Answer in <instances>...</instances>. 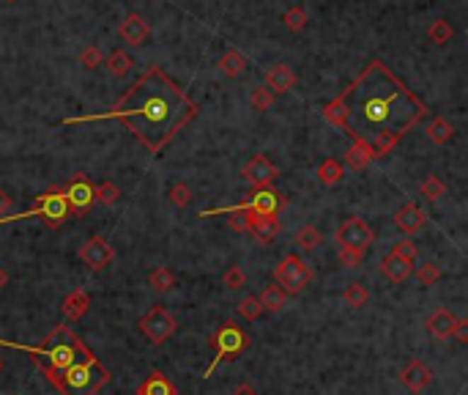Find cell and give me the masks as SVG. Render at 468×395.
<instances>
[{
    "mask_svg": "<svg viewBox=\"0 0 468 395\" xmlns=\"http://www.w3.org/2000/svg\"><path fill=\"white\" fill-rule=\"evenodd\" d=\"M324 116L340 126L370 160H378L394 151V146L428 116V104L387 63L372 61L346 91L324 104Z\"/></svg>",
    "mask_w": 468,
    "mask_h": 395,
    "instance_id": "1",
    "label": "cell"
},
{
    "mask_svg": "<svg viewBox=\"0 0 468 395\" xmlns=\"http://www.w3.org/2000/svg\"><path fill=\"white\" fill-rule=\"evenodd\" d=\"M195 116H198V104L189 99V94L176 80H170L159 66H151L129 85V91L113 104V110L66 118L63 124L72 126L99 118H118L143 143L145 151L156 157Z\"/></svg>",
    "mask_w": 468,
    "mask_h": 395,
    "instance_id": "2",
    "label": "cell"
},
{
    "mask_svg": "<svg viewBox=\"0 0 468 395\" xmlns=\"http://www.w3.org/2000/svg\"><path fill=\"white\" fill-rule=\"evenodd\" d=\"M0 346L30 354L39 362L44 360V365L52 371H66V368L77 365L80 360H88L93 354L77 335V330H72L69 324H55V330L47 335L39 346H25V343H11V340H0Z\"/></svg>",
    "mask_w": 468,
    "mask_h": 395,
    "instance_id": "3",
    "label": "cell"
},
{
    "mask_svg": "<svg viewBox=\"0 0 468 395\" xmlns=\"http://www.w3.org/2000/svg\"><path fill=\"white\" fill-rule=\"evenodd\" d=\"M36 368L61 395H99L110 382V371L99 362L96 354H91L88 360H80L77 365H72L66 371H52L39 360H36Z\"/></svg>",
    "mask_w": 468,
    "mask_h": 395,
    "instance_id": "4",
    "label": "cell"
},
{
    "mask_svg": "<svg viewBox=\"0 0 468 395\" xmlns=\"http://www.w3.org/2000/svg\"><path fill=\"white\" fill-rule=\"evenodd\" d=\"M246 343H249V338L246 333L236 324V321H224L222 327L217 330V333L211 335V346H214V360L205 365V371L200 376L208 379V376H214V371L222 365L224 360H236L239 354L246 349Z\"/></svg>",
    "mask_w": 468,
    "mask_h": 395,
    "instance_id": "5",
    "label": "cell"
},
{
    "mask_svg": "<svg viewBox=\"0 0 468 395\" xmlns=\"http://www.w3.org/2000/svg\"><path fill=\"white\" fill-rule=\"evenodd\" d=\"M69 214H72V208L66 204L63 192L61 189H52V192L39 195L33 208H28V211H22V214H6V217H0V226H6V223H20V220H30V217H44V223H47L50 228H58V226H63V220H66Z\"/></svg>",
    "mask_w": 468,
    "mask_h": 395,
    "instance_id": "6",
    "label": "cell"
},
{
    "mask_svg": "<svg viewBox=\"0 0 468 395\" xmlns=\"http://www.w3.org/2000/svg\"><path fill=\"white\" fill-rule=\"evenodd\" d=\"M274 283L285 294H299L312 283V269H309V264L302 255L287 252L285 258L277 264V269H274Z\"/></svg>",
    "mask_w": 468,
    "mask_h": 395,
    "instance_id": "7",
    "label": "cell"
},
{
    "mask_svg": "<svg viewBox=\"0 0 468 395\" xmlns=\"http://www.w3.org/2000/svg\"><path fill=\"white\" fill-rule=\"evenodd\" d=\"M137 330H140L154 346H162V343H167V340L176 335L178 321L173 318V313L164 311L162 305H154V308L137 321Z\"/></svg>",
    "mask_w": 468,
    "mask_h": 395,
    "instance_id": "8",
    "label": "cell"
},
{
    "mask_svg": "<svg viewBox=\"0 0 468 395\" xmlns=\"http://www.w3.org/2000/svg\"><path fill=\"white\" fill-rule=\"evenodd\" d=\"M375 242V233L367 226L362 217H348L346 223L337 230V245L346 250H359L367 252V247Z\"/></svg>",
    "mask_w": 468,
    "mask_h": 395,
    "instance_id": "9",
    "label": "cell"
},
{
    "mask_svg": "<svg viewBox=\"0 0 468 395\" xmlns=\"http://www.w3.org/2000/svg\"><path fill=\"white\" fill-rule=\"evenodd\" d=\"M63 198H66V204L72 211H77V214H85L88 208L93 206V187H91V182H88V176L85 173H74L72 176V182L61 187Z\"/></svg>",
    "mask_w": 468,
    "mask_h": 395,
    "instance_id": "10",
    "label": "cell"
},
{
    "mask_svg": "<svg viewBox=\"0 0 468 395\" xmlns=\"http://www.w3.org/2000/svg\"><path fill=\"white\" fill-rule=\"evenodd\" d=\"M236 208H241V206H236ZM241 211H244L246 233H252L255 242L271 245V242L277 239V233H280V220H277V217H271V214H258V211H252V208H241Z\"/></svg>",
    "mask_w": 468,
    "mask_h": 395,
    "instance_id": "11",
    "label": "cell"
},
{
    "mask_svg": "<svg viewBox=\"0 0 468 395\" xmlns=\"http://www.w3.org/2000/svg\"><path fill=\"white\" fill-rule=\"evenodd\" d=\"M113 258H115V250L110 247V242H107L104 236H91V239L80 247V261L88 267V269H93V272L110 267Z\"/></svg>",
    "mask_w": 468,
    "mask_h": 395,
    "instance_id": "12",
    "label": "cell"
},
{
    "mask_svg": "<svg viewBox=\"0 0 468 395\" xmlns=\"http://www.w3.org/2000/svg\"><path fill=\"white\" fill-rule=\"evenodd\" d=\"M280 176V170L271 165V160L266 154H255L249 162L244 165V179L255 189H266L274 184V179Z\"/></svg>",
    "mask_w": 468,
    "mask_h": 395,
    "instance_id": "13",
    "label": "cell"
},
{
    "mask_svg": "<svg viewBox=\"0 0 468 395\" xmlns=\"http://www.w3.org/2000/svg\"><path fill=\"white\" fill-rule=\"evenodd\" d=\"M239 206L252 208V211H258V214H271V217H277L280 208L285 206V201H282V195H277L271 187H266V189H255L244 204H239Z\"/></svg>",
    "mask_w": 468,
    "mask_h": 395,
    "instance_id": "14",
    "label": "cell"
},
{
    "mask_svg": "<svg viewBox=\"0 0 468 395\" xmlns=\"http://www.w3.org/2000/svg\"><path fill=\"white\" fill-rule=\"evenodd\" d=\"M61 313L69 324L82 321V318L91 313V294L82 291V289H74L72 294H66L61 302Z\"/></svg>",
    "mask_w": 468,
    "mask_h": 395,
    "instance_id": "15",
    "label": "cell"
},
{
    "mask_svg": "<svg viewBox=\"0 0 468 395\" xmlns=\"http://www.w3.org/2000/svg\"><path fill=\"white\" fill-rule=\"evenodd\" d=\"M400 382L406 384L408 390L413 395L425 393L428 390V384L433 382V371H430L428 362H422V360H413L408 368H403V374H400Z\"/></svg>",
    "mask_w": 468,
    "mask_h": 395,
    "instance_id": "16",
    "label": "cell"
},
{
    "mask_svg": "<svg viewBox=\"0 0 468 395\" xmlns=\"http://www.w3.org/2000/svg\"><path fill=\"white\" fill-rule=\"evenodd\" d=\"M296 85V72L285 66V63H274L271 69H266V88L277 96V94H287Z\"/></svg>",
    "mask_w": 468,
    "mask_h": 395,
    "instance_id": "17",
    "label": "cell"
},
{
    "mask_svg": "<svg viewBox=\"0 0 468 395\" xmlns=\"http://www.w3.org/2000/svg\"><path fill=\"white\" fill-rule=\"evenodd\" d=\"M425 223H428V214L416 206V204H406V206L394 214V226L403 230L406 236L419 233V230L425 228Z\"/></svg>",
    "mask_w": 468,
    "mask_h": 395,
    "instance_id": "18",
    "label": "cell"
},
{
    "mask_svg": "<svg viewBox=\"0 0 468 395\" xmlns=\"http://www.w3.org/2000/svg\"><path fill=\"white\" fill-rule=\"evenodd\" d=\"M148 22L143 20V14H137V11H132V14H126V20L121 22V39L126 44H132V47H143L148 42Z\"/></svg>",
    "mask_w": 468,
    "mask_h": 395,
    "instance_id": "19",
    "label": "cell"
},
{
    "mask_svg": "<svg viewBox=\"0 0 468 395\" xmlns=\"http://www.w3.org/2000/svg\"><path fill=\"white\" fill-rule=\"evenodd\" d=\"M455 327H457V316L449 308H438L428 318V333L433 338H438V340H449L455 335Z\"/></svg>",
    "mask_w": 468,
    "mask_h": 395,
    "instance_id": "20",
    "label": "cell"
},
{
    "mask_svg": "<svg viewBox=\"0 0 468 395\" xmlns=\"http://www.w3.org/2000/svg\"><path fill=\"white\" fill-rule=\"evenodd\" d=\"M381 274L387 277L389 283H406L408 277L413 274V264H408V261H403V258H397V255H392L389 252L387 258L381 261Z\"/></svg>",
    "mask_w": 468,
    "mask_h": 395,
    "instance_id": "21",
    "label": "cell"
},
{
    "mask_svg": "<svg viewBox=\"0 0 468 395\" xmlns=\"http://www.w3.org/2000/svg\"><path fill=\"white\" fill-rule=\"evenodd\" d=\"M137 395H178L173 382L162 374V371H151L145 376V382L137 387Z\"/></svg>",
    "mask_w": 468,
    "mask_h": 395,
    "instance_id": "22",
    "label": "cell"
},
{
    "mask_svg": "<svg viewBox=\"0 0 468 395\" xmlns=\"http://www.w3.org/2000/svg\"><path fill=\"white\" fill-rule=\"evenodd\" d=\"M217 66H219V72H222L224 77H241L246 69V58L239 50H227Z\"/></svg>",
    "mask_w": 468,
    "mask_h": 395,
    "instance_id": "23",
    "label": "cell"
},
{
    "mask_svg": "<svg viewBox=\"0 0 468 395\" xmlns=\"http://www.w3.org/2000/svg\"><path fill=\"white\" fill-rule=\"evenodd\" d=\"M343 176H346V167H343L340 160H334V157H326L324 162L318 165V179H321V184H326V187H334Z\"/></svg>",
    "mask_w": 468,
    "mask_h": 395,
    "instance_id": "24",
    "label": "cell"
},
{
    "mask_svg": "<svg viewBox=\"0 0 468 395\" xmlns=\"http://www.w3.org/2000/svg\"><path fill=\"white\" fill-rule=\"evenodd\" d=\"M285 296L287 294L280 289V286H266L263 289V294L258 296V302H261V308H263V313L268 311V313H277V311H282L285 308Z\"/></svg>",
    "mask_w": 468,
    "mask_h": 395,
    "instance_id": "25",
    "label": "cell"
},
{
    "mask_svg": "<svg viewBox=\"0 0 468 395\" xmlns=\"http://www.w3.org/2000/svg\"><path fill=\"white\" fill-rule=\"evenodd\" d=\"M148 286L156 294L170 291L176 286V274H173L170 267H156V269H151V274H148Z\"/></svg>",
    "mask_w": 468,
    "mask_h": 395,
    "instance_id": "26",
    "label": "cell"
},
{
    "mask_svg": "<svg viewBox=\"0 0 468 395\" xmlns=\"http://www.w3.org/2000/svg\"><path fill=\"white\" fill-rule=\"evenodd\" d=\"M102 66H107V72H110L113 77H123V74H129V69H132V58H129L123 50H113V52L104 58Z\"/></svg>",
    "mask_w": 468,
    "mask_h": 395,
    "instance_id": "27",
    "label": "cell"
},
{
    "mask_svg": "<svg viewBox=\"0 0 468 395\" xmlns=\"http://www.w3.org/2000/svg\"><path fill=\"white\" fill-rule=\"evenodd\" d=\"M428 138L433 143H449L455 138V126L447 118H433L428 124Z\"/></svg>",
    "mask_w": 468,
    "mask_h": 395,
    "instance_id": "28",
    "label": "cell"
},
{
    "mask_svg": "<svg viewBox=\"0 0 468 395\" xmlns=\"http://www.w3.org/2000/svg\"><path fill=\"white\" fill-rule=\"evenodd\" d=\"M324 242V236H321V230L315 228V226H304V228L296 233V245L302 252H312V250H318V245Z\"/></svg>",
    "mask_w": 468,
    "mask_h": 395,
    "instance_id": "29",
    "label": "cell"
},
{
    "mask_svg": "<svg viewBox=\"0 0 468 395\" xmlns=\"http://www.w3.org/2000/svg\"><path fill=\"white\" fill-rule=\"evenodd\" d=\"M343 299H346L348 308H365L367 302H370V291H367L365 283H350L346 289V294H343Z\"/></svg>",
    "mask_w": 468,
    "mask_h": 395,
    "instance_id": "30",
    "label": "cell"
},
{
    "mask_svg": "<svg viewBox=\"0 0 468 395\" xmlns=\"http://www.w3.org/2000/svg\"><path fill=\"white\" fill-rule=\"evenodd\" d=\"M422 198H428V201H441L444 195H447V184H444V179L441 176H428L425 182H422Z\"/></svg>",
    "mask_w": 468,
    "mask_h": 395,
    "instance_id": "31",
    "label": "cell"
},
{
    "mask_svg": "<svg viewBox=\"0 0 468 395\" xmlns=\"http://www.w3.org/2000/svg\"><path fill=\"white\" fill-rule=\"evenodd\" d=\"M121 198V189L115 187L113 182H102L99 187H93V201H99L102 206H113Z\"/></svg>",
    "mask_w": 468,
    "mask_h": 395,
    "instance_id": "32",
    "label": "cell"
},
{
    "mask_svg": "<svg viewBox=\"0 0 468 395\" xmlns=\"http://www.w3.org/2000/svg\"><path fill=\"white\" fill-rule=\"evenodd\" d=\"M239 316L246 318V321H258V318L263 316V308H261L258 296H244V299L239 302Z\"/></svg>",
    "mask_w": 468,
    "mask_h": 395,
    "instance_id": "33",
    "label": "cell"
},
{
    "mask_svg": "<svg viewBox=\"0 0 468 395\" xmlns=\"http://www.w3.org/2000/svg\"><path fill=\"white\" fill-rule=\"evenodd\" d=\"M249 102H252V107H255L258 113H266V110L274 104V94H271L266 85H258V88H252V96H249Z\"/></svg>",
    "mask_w": 468,
    "mask_h": 395,
    "instance_id": "34",
    "label": "cell"
},
{
    "mask_svg": "<svg viewBox=\"0 0 468 395\" xmlns=\"http://www.w3.org/2000/svg\"><path fill=\"white\" fill-rule=\"evenodd\" d=\"M80 63L85 66V69H99V66L104 63L102 50H99L96 44H85L82 52H80Z\"/></svg>",
    "mask_w": 468,
    "mask_h": 395,
    "instance_id": "35",
    "label": "cell"
},
{
    "mask_svg": "<svg viewBox=\"0 0 468 395\" xmlns=\"http://www.w3.org/2000/svg\"><path fill=\"white\" fill-rule=\"evenodd\" d=\"M346 162H348V167H350V170H356V173H362V170H365V167L370 165L372 160L367 157V154H365V151H362V148L350 146V148H348V151H346Z\"/></svg>",
    "mask_w": 468,
    "mask_h": 395,
    "instance_id": "36",
    "label": "cell"
},
{
    "mask_svg": "<svg viewBox=\"0 0 468 395\" xmlns=\"http://www.w3.org/2000/svg\"><path fill=\"white\" fill-rule=\"evenodd\" d=\"M416 280H419L422 286H435V283L441 280V267H438V264H422V267L416 269Z\"/></svg>",
    "mask_w": 468,
    "mask_h": 395,
    "instance_id": "37",
    "label": "cell"
},
{
    "mask_svg": "<svg viewBox=\"0 0 468 395\" xmlns=\"http://www.w3.org/2000/svg\"><path fill=\"white\" fill-rule=\"evenodd\" d=\"M428 36L435 44H447L449 39H452V25H449L447 20H435L433 25H430Z\"/></svg>",
    "mask_w": 468,
    "mask_h": 395,
    "instance_id": "38",
    "label": "cell"
},
{
    "mask_svg": "<svg viewBox=\"0 0 468 395\" xmlns=\"http://www.w3.org/2000/svg\"><path fill=\"white\" fill-rule=\"evenodd\" d=\"M222 283L230 289V291H239V289H244L246 286V274L241 267H230V269L224 272V277H222Z\"/></svg>",
    "mask_w": 468,
    "mask_h": 395,
    "instance_id": "39",
    "label": "cell"
},
{
    "mask_svg": "<svg viewBox=\"0 0 468 395\" xmlns=\"http://www.w3.org/2000/svg\"><path fill=\"white\" fill-rule=\"evenodd\" d=\"M416 252H419V250H416V245H413L408 236L406 239H400V242L394 245V250H392V255L403 258V261H408V264H413V261H416Z\"/></svg>",
    "mask_w": 468,
    "mask_h": 395,
    "instance_id": "40",
    "label": "cell"
},
{
    "mask_svg": "<svg viewBox=\"0 0 468 395\" xmlns=\"http://www.w3.org/2000/svg\"><path fill=\"white\" fill-rule=\"evenodd\" d=\"M167 198H170V201H173L176 206H186V204L192 201V189L186 187L183 182H178V184H173V187H170Z\"/></svg>",
    "mask_w": 468,
    "mask_h": 395,
    "instance_id": "41",
    "label": "cell"
},
{
    "mask_svg": "<svg viewBox=\"0 0 468 395\" xmlns=\"http://www.w3.org/2000/svg\"><path fill=\"white\" fill-rule=\"evenodd\" d=\"M285 25H287V30H293V33H296V30H302V28H304V25H307V14H304V9H302V6H296V9H290V11H287V14H285Z\"/></svg>",
    "mask_w": 468,
    "mask_h": 395,
    "instance_id": "42",
    "label": "cell"
},
{
    "mask_svg": "<svg viewBox=\"0 0 468 395\" xmlns=\"http://www.w3.org/2000/svg\"><path fill=\"white\" fill-rule=\"evenodd\" d=\"M362 261H365V252H359V250L340 247V264H343V267H348V269H356Z\"/></svg>",
    "mask_w": 468,
    "mask_h": 395,
    "instance_id": "43",
    "label": "cell"
},
{
    "mask_svg": "<svg viewBox=\"0 0 468 395\" xmlns=\"http://www.w3.org/2000/svg\"><path fill=\"white\" fill-rule=\"evenodd\" d=\"M11 204H14V198H11L6 189H0V217H6V214L11 211Z\"/></svg>",
    "mask_w": 468,
    "mask_h": 395,
    "instance_id": "44",
    "label": "cell"
},
{
    "mask_svg": "<svg viewBox=\"0 0 468 395\" xmlns=\"http://www.w3.org/2000/svg\"><path fill=\"white\" fill-rule=\"evenodd\" d=\"M233 395H258V390H255L249 382H244V384H239V387L233 390Z\"/></svg>",
    "mask_w": 468,
    "mask_h": 395,
    "instance_id": "45",
    "label": "cell"
},
{
    "mask_svg": "<svg viewBox=\"0 0 468 395\" xmlns=\"http://www.w3.org/2000/svg\"><path fill=\"white\" fill-rule=\"evenodd\" d=\"M466 321H463V318H457V327H455V335H452V338H457V340H466Z\"/></svg>",
    "mask_w": 468,
    "mask_h": 395,
    "instance_id": "46",
    "label": "cell"
},
{
    "mask_svg": "<svg viewBox=\"0 0 468 395\" xmlns=\"http://www.w3.org/2000/svg\"><path fill=\"white\" fill-rule=\"evenodd\" d=\"M6 286H8V272H6V269H3V267H0V291H3Z\"/></svg>",
    "mask_w": 468,
    "mask_h": 395,
    "instance_id": "47",
    "label": "cell"
},
{
    "mask_svg": "<svg viewBox=\"0 0 468 395\" xmlns=\"http://www.w3.org/2000/svg\"><path fill=\"white\" fill-rule=\"evenodd\" d=\"M0 374H3V360H0Z\"/></svg>",
    "mask_w": 468,
    "mask_h": 395,
    "instance_id": "48",
    "label": "cell"
},
{
    "mask_svg": "<svg viewBox=\"0 0 468 395\" xmlns=\"http://www.w3.org/2000/svg\"><path fill=\"white\" fill-rule=\"evenodd\" d=\"M6 3H14V0H6Z\"/></svg>",
    "mask_w": 468,
    "mask_h": 395,
    "instance_id": "49",
    "label": "cell"
}]
</instances>
